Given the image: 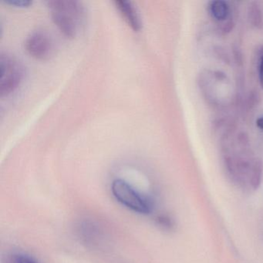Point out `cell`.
Wrapping results in <instances>:
<instances>
[{
    "label": "cell",
    "mask_w": 263,
    "mask_h": 263,
    "mask_svg": "<svg viewBox=\"0 0 263 263\" xmlns=\"http://www.w3.org/2000/svg\"><path fill=\"white\" fill-rule=\"evenodd\" d=\"M0 96L4 97L14 91L24 80L25 70L22 63L13 55H0Z\"/></svg>",
    "instance_id": "cell-3"
},
{
    "label": "cell",
    "mask_w": 263,
    "mask_h": 263,
    "mask_svg": "<svg viewBox=\"0 0 263 263\" xmlns=\"http://www.w3.org/2000/svg\"><path fill=\"white\" fill-rule=\"evenodd\" d=\"M6 263H39L34 258L23 253V252H15L7 256Z\"/></svg>",
    "instance_id": "cell-8"
},
{
    "label": "cell",
    "mask_w": 263,
    "mask_h": 263,
    "mask_svg": "<svg viewBox=\"0 0 263 263\" xmlns=\"http://www.w3.org/2000/svg\"><path fill=\"white\" fill-rule=\"evenodd\" d=\"M25 48L33 58L37 60H47L54 52L53 38L44 30H36L27 36Z\"/></svg>",
    "instance_id": "cell-4"
},
{
    "label": "cell",
    "mask_w": 263,
    "mask_h": 263,
    "mask_svg": "<svg viewBox=\"0 0 263 263\" xmlns=\"http://www.w3.org/2000/svg\"><path fill=\"white\" fill-rule=\"evenodd\" d=\"M6 4L18 7H27L31 5L32 1L30 0H7Z\"/></svg>",
    "instance_id": "cell-9"
},
{
    "label": "cell",
    "mask_w": 263,
    "mask_h": 263,
    "mask_svg": "<svg viewBox=\"0 0 263 263\" xmlns=\"http://www.w3.org/2000/svg\"><path fill=\"white\" fill-rule=\"evenodd\" d=\"M210 12L217 21H224L229 13V6L224 1L217 0L211 3Z\"/></svg>",
    "instance_id": "cell-7"
},
{
    "label": "cell",
    "mask_w": 263,
    "mask_h": 263,
    "mask_svg": "<svg viewBox=\"0 0 263 263\" xmlns=\"http://www.w3.org/2000/svg\"><path fill=\"white\" fill-rule=\"evenodd\" d=\"M256 125L258 126V128L261 129L263 130V117H261V118L257 119Z\"/></svg>",
    "instance_id": "cell-11"
},
{
    "label": "cell",
    "mask_w": 263,
    "mask_h": 263,
    "mask_svg": "<svg viewBox=\"0 0 263 263\" xmlns=\"http://www.w3.org/2000/svg\"><path fill=\"white\" fill-rule=\"evenodd\" d=\"M102 228L97 221L90 218L82 220L78 226L79 238L84 244L91 247H96L103 240Z\"/></svg>",
    "instance_id": "cell-5"
},
{
    "label": "cell",
    "mask_w": 263,
    "mask_h": 263,
    "mask_svg": "<svg viewBox=\"0 0 263 263\" xmlns=\"http://www.w3.org/2000/svg\"><path fill=\"white\" fill-rule=\"evenodd\" d=\"M53 23L65 36L78 34L84 17L82 4L77 0H50L47 2Z\"/></svg>",
    "instance_id": "cell-1"
},
{
    "label": "cell",
    "mask_w": 263,
    "mask_h": 263,
    "mask_svg": "<svg viewBox=\"0 0 263 263\" xmlns=\"http://www.w3.org/2000/svg\"><path fill=\"white\" fill-rule=\"evenodd\" d=\"M110 190L114 198L129 210L140 215H149L153 212L152 200L124 180L120 178L114 180Z\"/></svg>",
    "instance_id": "cell-2"
},
{
    "label": "cell",
    "mask_w": 263,
    "mask_h": 263,
    "mask_svg": "<svg viewBox=\"0 0 263 263\" xmlns=\"http://www.w3.org/2000/svg\"><path fill=\"white\" fill-rule=\"evenodd\" d=\"M259 80L261 87H263V55L261 56L259 65Z\"/></svg>",
    "instance_id": "cell-10"
},
{
    "label": "cell",
    "mask_w": 263,
    "mask_h": 263,
    "mask_svg": "<svg viewBox=\"0 0 263 263\" xmlns=\"http://www.w3.org/2000/svg\"><path fill=\"white\" fill-rule=\"evenodd\" d=\"M115 3L117 9L128 25L135 31H139L142 27V22L135 5L127 0H117Z\"/></svg>",
    "instance_id": "cell-6"
}]
</instances>
